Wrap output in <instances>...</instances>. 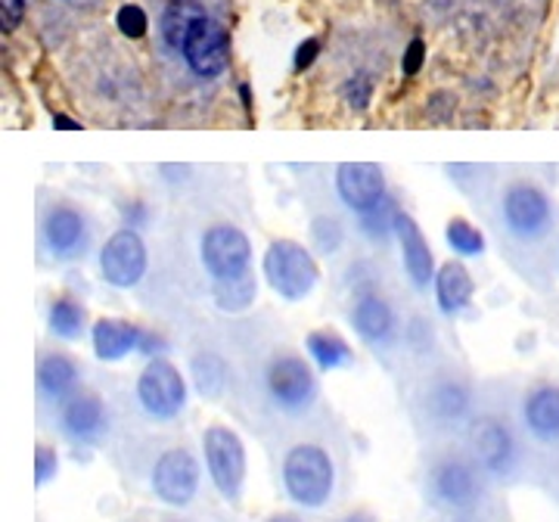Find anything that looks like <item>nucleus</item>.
Masks as SVG:
<instances>
[{
  "instance_id": "f03ea898",
  "label": "nucleus",
  "mask_w": 559,
  "mask_h": 522,
  "mask_svg": "<svg viewBox=\"0 0 559 522\" xmlns=\"http://www.w3.org/2000/svg\"><path fill=\"white\" fill-rule=\"evenodd\" d=\"M481 466L473 461V454H441L429 463L426 473V495L429 501L448 510V513H469L476 510L485 491Z\"/></svg>"
},
{
  "instance_id": "2f4dec72",
  "label": "nucleus",
  "mask_w": 559,
  "mask_h": 522,
  "mask_svg": "<svg viewBox=\"0 0 559 522\" xmlns=\"http://www.w3.org/2000/svg\"><path fill=\"white\" fill-rule=\"evenodd\" d=\"M3 7V32H13L25 16V0H0Z\"/></svg>"
},
{
  "instance_id": "423d86ee",
  "label": "nucleus",
  "mask_w": 559,
  "mask_h": 522,
  "mask_svg": "<svg viewBox=\"0 0 559 522\" xmlns=\"http://www.w3.org/2000/svg\"><path fill=\"white\" fill-rule=\"evenodd\" d=\"M264 385H267L271 402L286 414H301L318 399V377L311 364L299 355H277L267 364Z\"/></svg>"
},
{
  "instance_id": "7c9ffc66",
  "label": "nucleus",
  "mask_w": 559,
  "mask_h": 522,
  "mask_svg": "<svg viewBox=\"0 0 559 522\" xmlns=\"http://www.w3.org/2000/svg\"><path fill=\"white\" fill-rule=\"evenodd\" d=\"M314 240L320 242V249H323V252L336 249L342 240L340 224L333 222V218H318V222H314Z\"/></svg>"
},
{
  "instance_id": "4468645a",
  "label": "nucleus",
  "mask_w": 559,
  "mask_h": 522,
  "mask_svg": "<svg viewBox=\"0 0 559 522\" xmlns=\"http://www.w3.org/2000/svg\"><path fill=\"white\" fill-rule=\"evenodd\" d=\"M336 187H340V197L345 200V205L367 215L385 197V175H382L380 165L348 162V165H340V171H336Z\"/></svg>"
},
{
  "instance_id": "1a4fd4ad",
  "label": "nucleus",
  "mask_w": 559,
  "mask_h": 522,
  "mask_svg": "<svg viewBox=\"0 0 559 522\" xmlns=\"http://www.w3.org/2000/svg\"><path fill=\"white\" fill-rule=\"evenodd\" d=\"M503 218L520 240H538L554 222V205L535 183H513L503 193Z\"/></svg>"
},
{
  "instance_id": "20e7f679",
  "label": "nucleus",
  "mask_w": 559,
  "mask_h": 522,
  "mask_svg": "<svg viewBox=\"0 0 559 522\" xmlns=\"http://www.w3.org/2000/svg\"><path fill=\"white\" fill-rule=\"evenodd\" d=\"M466 451L473 454V461L479 463L485 476L503 479L513 473L516 458H520V444L510 429V423L500 420L495 414H481L469 423L466 429Z\"/></svg>"
},
{
  "instance_id": "f257e3e1",
  "label": "nucleus",
  "mask_w": 559,
  "mask_h": 522,
  "mask_svg": "<svg viewBox=\"0 0 559 522\" xmlns=\"http://www.w3.org/2000/svg\"><path fill=\"white\" fill-rule=\"evenodd\" d=\"M280 479L289 501L305 510H320L323 503H330L336 491V463L323 444L299 442L286 451Z\"/></svg>"
},
{
  "instance_id": "dca6fc26",
  "label": "nucleus",
  "mask_w": 559,
  "mask_h": 522,
  "mask_svg": "<svg viewBox=\"0 0 559 522\" xmlns=\"http://www.w3.org/2000/svg\"><path fill=\"white\" fill-rule=\"evenodd\" d=\"M522 423L532 439L544 444L559 442V385L540 382L522 402Z\"/></svg>"
},
{
  "instance_id": "f8f14e48",
  "label": "nucleus",
  "mask_w": 559,
  "mask_h": 522,
  "mask_svg": "<svg viewBox=\"0 0 559 522\" xmlns=\"http://www.w3.org/2000/svg\"><path fill=\"white\" fill-rule=\"evenodd\" d=\"M62 432L75 444H97L109 429V411L97 392L79 389L60 404Z\"/></svg>"
},
{
  "instance_id": "f3484780",
  "label": "nucleus",
  "mask_w": 559,
  "mask_h": 522,
  "mask_svg": "<svg viewBox=\"0 0 559 522\" xmlns=\"http://www.w3.org/2000/svg\"><path fill=\"white\" fill-rule=\"evenodd\" d=\"M44 237H47V246L53 249V256H60V259H75L79 252H84V246H87V224H84V218H81L75 209L57 205V209L47 215Z\"/></svg>"
},
{
  "instance_id": "473e14b6",
  "label": "nucleus",
  "mask_w": 559,
  "mask_h": 522,
  "mask_svg": "<svg viewBox=\"0 0 559 522\" xmlns=\"http://www.w3.org/2000/svg\"><path fill=\"white\" fill-rule=\"evenodd\" d=\"M423 54H426L423 40H414V44H411V50L404 54V72H407V75H414L419 66H423Z\"/></svg>"
},
{
  "instance_id": "a878e982",
  "label": "nucleus",
  "mask_w": 559,
  "mask_h": 522,
  "mask_svg": "<svg viewBox=\"0 0 559 522\" xmlns=\"http://www.w3.org/2000/svg\"><path fill=\"white\" fill-rule=\"evenodd\" d=\"M193 380L200 385L202 395L215 399L221 389L227 385V367H224V361L215 358V355H200V358L193 361Z\"/></svg>"
},
{
  "instance_id": "39448f33",
  "label": "nucleus",
  "mask_w": 559,
  "mask_h": 522,
  "mask_svg": "<svg viewBox=\"0 0 559 522\" xmlns=\"http://www.w3.org/2000/svg\"><path fill=\"white\" fill-rule=\"evenodd\" d=\"M138 402L153 420H175L187 407V380L168 358H150L138 377Z\"/></svg>"
},
{
  "instance_id": "bb28decb",
  "label": "nucleus",
  "mask_w": 559,
  "mask_h": 522,
  "mask_svg": "<svg viewBox=\"0 0 559 522\" xmlns=\"http://www.w3.org/2000/svg\"><path fill=\"white\" fill-rule=\"evenodd\" d=\"M448 242L457 256H481L485 252V237L481 230H476L469 222L463 218H454L448 224Z\"/></svg>"
},
{
  "instance_id": "6e6552de",
  "label": "nucleus",
  "mask_w": 559,
  "mask_h": 522,
  "mask_svg": "<svg viewBox=\"0 0 559 522\" xmlns=\"http://www.w3.org/2000/svg\"><path fill=\"white\" fill-rule=\"evenodd\" d=\"M200 479L202 470L197 454L190 448L178 444V448H168L159 461H156L150 485H153V495L162 503H168V507H187V503L197 498V491H200Z\"/></svg>"
},
{
  "instance_id": "cd10ccee",
  "label": "nucleus",
  "mask_w": 559,
  "mask_h": 522,
  "mask_svg": "<svg viewBox=\"0 0 559 522\" xmlns=\"http://www.w3.org/2000/svg\"><path fill=\"white\" fill-rule=\"evenodd\" d=\"M255 286L249 281V274H242L237 281H218V305L224 311H242L252 301Z\"/></svg>"
},
{
  "instance_id": "b1692460",
  "label": "nucleus",
  "mask_w": 559,
  "mask_h": 522,
  "mask_svg": "<svg viewBox=\"0 0 559 522\" xmlns=\"http://www.w3.org/2000/svg\"><path fill=\"white\" fill-rule=\"evenodd\" d=\"M308 355L314 358L320 370H340L345 364H352V348H348V342L336 336V333H330V330H318V333H311L308 336Z\"/></svg>"
},
{
  "instance_id": "a211bd4d",
  "label": "nucleus",
  "mask_w": 559,
  "mask_h": 522,
  "mask_svg": "<svg viewBox=\"0 0 559 522\" xmlns=\"http://www.w3.org/2000/svg\"><path fill=\"white\" fill-rule=\"evenodd\" d=\"M392 227L399 230L401 252H404V268H407L411 281L417 283V286H426V283L432 281V252H429V242L423 240L417 222H414L411 215H404V212H395Z\"/></svg>"
},
{
  "instance_id": "4be33fe9",
  "label": "nucleus",
  "mask_w": 559,
  "mask_h": 522,
  "mask_svg": "<svg viewBox=\"0 0 559 522\" xmlns=\"http://www.w3.org/2000/svg\"><path fill=\"white\" fill-rule=\"evenodd\" d=\"M436 296L444 315H454L460 308H466L473 299V277L463 264L448 261L436 277Z\"/></svg>"
},
{
  "instance_id": "c756f323",
  "label": "nucleus",
  "mask_w": 559,
  "mask_h": 522,
  "mask_svg": "<svg viewBox=\"0 0 559 522\" xmlns=\"http://www.w3.org/2000/svg\"><path fill=\"white\" fill-rule=\"evenodd\" d=\"M119 28H121V35H128V38H143V35H146V16H143V10L134 7V3L121 7Z\"/></svg>"
},
{
  "instance_id": "c85d7f7f",
  "label": "nucleus",
  "mask_w": 559,
  "mask_h": 522,
  "mask_svg": "<svg viewBox=\"0 0 559 522\" xmlns=\"http://www.w3.org/2000/svg\"><path fill=\"white\" fill-rule=\"evenodd\" d=\"M57 473H60V454H57V448L53 444H38V451H35V483H38V488L53 483Z\"/></svg>"
},
{
  "instance_id": "5701e85b",
  "label": "nucleus",
  "mask_w": 559,
  "mask_h": 522,
  "mask_svg": "<svg viewBox=\"0 0 559 522\" xmlns=\"http://www.w3.org/2000/svg\"><path fill=\"white\" fill-rule=\"evenodd\" d=\"M202 16H209V13H205V7H202L200 0H171V3L165 7V16H162L165 40H168L175 50H180L187 35H190V28H193Z\"/></svg>"
},
{
  "instance_id": "393cba45",
  "label": "nucleus",
  "mask_w": 559,
  "mask_h": 522,
  "mask_svg": "<svg viewBox=\"0 0 559 522\" xmlns=\"http://www.w3.org/2000/svg\"><path fill=\"white\" fill-rule=\"evenodd\" d=\"M50 330L62 340H79L84 330V308L72 299H57L50 305Z\"/></svg>"
},
{
  "instance_id": "2eb2a0df",
  "label": "nucleus",
  "mask_w": 559,
  "mask_h": 522,
  "mask_svg": "<svg viewBox=\"0 0 559 522\" xmlns=\"http://www.w3.org/2000/svg\"><path fill=\"white\" fill-rule=\"evenodd\" d=\"M426 417L439 426H457L473 411V389L460 377H439L423 395Z\"/></svg>"
},
{
  "instance_id": "c9c22d12",
  "label": "nucleus",
  "mask_w": 559,
  "mask_h": 522,
  "mask_svg": "<svg viewBox=\"0 0 559 522\" xmlns=\"http://www.w3.org/2000/svg\"><path fill=\"white\" fill-rule=\"evenodd\" d=\"M342 522H377L370 513H352V517H345Z\"/></svg>"
},
{
  "instance_id": "7ed1b4c3",
  "label": "nucleus",
  "mask_w": 559,
  "mask_h": 522,
  "mask_svg": "<svg viewBox=\"0 0 559 522\" xmlns=\"http://www.w3.org/2000/svg\"><path fill=\"white\" fill-rule=\"evenodd\" d=\"M202 454L215 491L227 503L240 501L246 485V444L240 436L230 426L215 423L202 432Z\"/></svg>"
},
{
  "instance_id": "9b49d317",
  "label": "nucleus",
  "mask_w": 559,
  "mask_h": 522,
  "mask_svg": "<svg viewBox=\"0 0 559 522\" xmlns=\"http://www.w3.org/2000/svg\"><path fill=\"white\" fill-rule=\"evenodd\" d=\"M180 54H183V60H187V66H190L197 75H202V79H215V75H221V72L227 69V60H230V40H227V32L221 28L218 22L202 16V20L190 28V35L183 40Z\"/></svg>"
},
{
  "instance_id": "f704fd0d",
  "label": "nucleus",
  "mask_w": 559,
  "mask_h": 522,
  "mask_svg": "<svg viewBox=\"0 0 559 522\" xmlns=\"http://www.w3.org/2000/svg\"><path fill=\"white\" fill-rule=\"evenodd\" d=\"M264 522H301L296 513H274V517H267Z\"/></svg>"
},
{
  "instance_id": "9d476101",
  "label": "nucleus",
  "mask_w": 559,
  "mask_h": 522,
  "mask_svg": "<svg viewBox=\"0 0 559 522\" xmlns=\"http://www.w3.org/2000/svg\"><path fill=\"white\" fill-rule=\"evenodd\" d=\"M252 259V246L240 227L218 224L202 237V261L215 281H237L246 274Z\"/></svg>"
},
{
  "instance_id": "6ab92c4d",
  "label": "nucleus",
  "mask_w": 559,
  "mask_h": 522,
  "mask_svg": "<svg viewBox=\"0 0 559 522\" xmlns=\"http://www.w3.org/2000/svg\"><path fill=\"white\" fill-rule=\"evenodd\" d=\"M79 382H81V370L79 364L72 361L69 355H60V352H53V355H47V358H40L38 364V389L44 399H50V402L62 404L69 395H75L79 392Z\"/></svg>"
},
{
  "instance_id": "412c9836",
  "label": "nucleus",
  "mask_w": 559,
  "mask_h": 522,
  "mask_svg": "<svg viewBox=\"0 0 559 522\" xmlns=\"http://www.w3.org/2000/svg\"><path fill=\"white\" fill-rule=\"evenodd\" d=\"M352 323L358 330V336L370 345H382V342L392 340V330H395V315L389 308V301L380 296H364L352 311Z\"/></svg>"
},
{
  "instance_id": "e433bc0d",
  "label": "nucleus",
  "mask_w": 559,
  "mask_h": 522,
  "mask_svg": "<svg viewBox=\"0 0 559 522\" xmlns=\"http://www.w3.org/2000/svg\"><path fill=\"white\" fill-rule=\"evenodd\" d=\"M168 522H178V520H168Z\"/></svg>"
},
{
  "instance_id": "0eeeda50",
  "label": "nucleus",
  "mask_w": 559,
  "mask_h": 522,
  "mask_svg": "<svg viewBox=\"0 0 559 522\" xmlns=\"http://www.w3.org/2000/svg\"><path fill=\"white\" fill-rule=\"evenodd\" d=\"M264 274L280 296L305 299L318 283V264L299 242L277 240L271 242V249L264 256Z\"/></svg>"
},
{
  "instance_id": "ddd939ff",
  "label": "nucleus",
  "mask_w": 559,
  "mask_h": 522,
  "mask_svg": "<svg viewBox=\"0 0 559 522\" xmlns=\"http://www.w3.org/2000/svg\"><path fill=\"white\" fill-rule=\"evenodd\" d=\"M103 277L112 286H134L146 271V249L134 230H119L103 246L100 256Z\"/></svg>"
},
{
  "instance_id": "aec40b11",
  "label": "nucleus",
  "mask_w": 559,
  "mask_h": 522,
  "mask_svg": "<svg viewBox=\"0 0 559 522\" xmlns=\"http://www.w3.org/2000/svg\"><path fill=\"white\" fill-rule=\"evenodd\" d=\"M143 330L134 323L116 321V318H103L94 323V352L100 361H121L124 355L138 352Z\"/></svg>"
},
{
  "instance_id": "72a5a7b5",
  "label": "nucleus",
  "mask_w": 559,
  "mask_h": 522,
  "mask_svg": "<svg viewBox=\"0 0 559 522\" xmlns=\"http://www.w3.org/2000/svg\"><path fill=\"white\" fill-rule=\"evenodd\" d=\"M320 44L318 40H308V44H301L299 54H296V69H308L311 62H314V57H318Z\"/></svg>"
}]
</instances>
